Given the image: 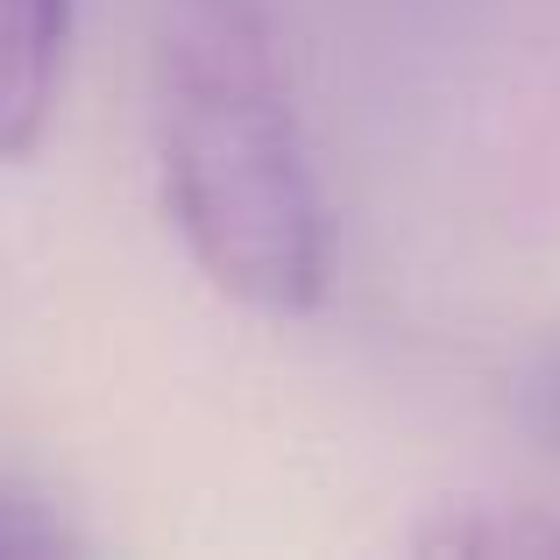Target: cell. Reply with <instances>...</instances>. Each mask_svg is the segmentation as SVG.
<instances>
[{
	"label": "cell",
	"mask_w": 560,
	"mask_h": 560,
	"mask_svg": "<svg viewBox=\"0 0 560 560\" xmlns=\"http://www.w3.org/2000/svg\"><path fill=\"white\" fill-rule=\"evenodd\" d=\"M150 121L199 277L248 313H313L334 284V213L262 0H164Z\"/></svg>",
	"instance_id": "6da1fadb"
},
{
	"label": "cell",
	"mask_w": 560,
	"mask_h": 560,
	"mask_svg": "<svg viewBox=\"0 0 560 560\" xmlns=\"http://www.w3.org/2000/svg\"><path fill=\"white\" fill-rule=\"evenodd\" d=\"M79 0H0V164H22L57 114Z\"/></svg>",
	"instance_id": "7a4b0ae2"
},
{
	"label": "cell",
	"mask_w": 560,
	"mask_h": 560,
	"mask_svg": "<svg viewBox=\"0 0 560 560\" xmlns=\"http://www.w3.org/2000/svg\"><path fill=\"white\" fill-rule=\"evenodd\" d=\"M85 539L43 490L0 468V560H71Z\"/></svg>",
	"instance_id": "3957f363"
},
{
	"label": "cell",
	"mask_w": 560,
	"mask_h": 560,
	"mask_svg": "<svg viewBox=\"0 0 560 560\" xmlns=\"http://www.w3.org/2000/svg\"><path fill=\"white\" fill-rule=\"evenodd\" d=\"M525 411H533L539 433L560 440V355H547L533 376H525Z\"/></svg>",
	"instance_id": "277c9868"
}]
</instances>
